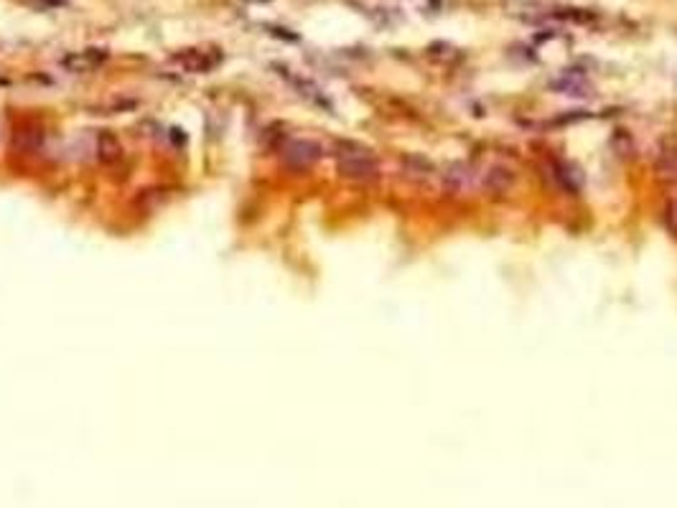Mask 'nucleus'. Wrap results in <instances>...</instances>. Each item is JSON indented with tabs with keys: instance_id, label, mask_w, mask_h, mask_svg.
Returning a JSON list of instances; mask_svg holds the SVG:
<instances>
[{
	"instance_id": "obj_1",
	"label": "nucleus",
	"mask_w": 677,
	"mask_h": 508,
	"mask_svg": "<svg viewBox=\"0 0 677 508\" xmlns=\"http://www.w3.org/2000/svg\"><path fill=\"white\" fill-rule=\"evenodd\" d=\"M334 157H336V168L344 178L359 180V183H369V180L380 178V163H377V157L372 155V151L362 148V145L336 143Z\"/></svg>"
},
{
	"instance_id": "obj_2",
	"label": "nucleus",
	"mask_w": 677,
	"mask_h": 508,
	"mask_svg": "<svg viewBox=\"0 0 677 508\" xmlns=\"http://www.w3.org/2000/svg\"><path fill=\"white\" fill-rule=\"evenodd\" d=\"M321 145L313 143V140H306V137H298V140H288L285 143V148H283V160H285V165H290V168H298V171H303V168H311L313 163H318V157H321Z\"/></svg>"
},
{
	"instance_id": "obj_3",
	"label": "nucleus",
	"mask_w": 677,
	"mask_h": 508,
	"mask_svg": "<svg viewBox=\"0 0 677 508\" xmlns=\"http://www.w3.org/2000/svg\"><path fill=\"white\" fill-rule=\"evenodd\" d=\"M176 64H181L186 72H209L219 64V54H209V51H199V49H188L181 51L173 56Z\"/></svg>"
},
{
	"instance_id": "obj_4",
	"label": "nucleus",
	"mask_w": 677,
	"mask_h": 508,
	"mask_svg": "<svg viewBox=\"0 0 677 508\" xmlns=\"http://www.w3.org/2000/svg\"><path fill=\"white\" fill-rule=\"evenodd\" d=\"M471 183H474V173H471V168L463 163L448 165V171L443 173V186H446V191H451V194H463V191L471 188Z\"/></svg>"
},
{
	"instance_id": "obj_5",
	"label": "nucleus",
	"mask_w": 677,
	"mask_h": 508,
	"mask_svg": "<svg viewBox=\"0 0 677 508\" xmlns=\"http://www.w3.org/2000/svg\"><path fill=\"white\" fill-rule=\"evenodd\" d=\"M512 183H514V173H512L509 168H505V165H494V168H489L482 178L484 191H489V194H507V191L512 188Z\"/></svg>"
},
{
	"instance_id": "obj_6",
	"label": "nucleus",
	"mask_w": 677,
	"mask_h": 508,
	"mask_svg": "<svg viewBox=\"0 0 677 508\" xmlns=\"http://www.w3.org/2000/svg\"><path fill=\"white\" fill-rule=\"evenodd\" d=\"M120 153H123V145H120V140H117L112 132L105 130V132L97 135V157H100L102 163H112V160H117Z\"/></svg>"
},
{
	"instance_id": "obj_7",
	"label": "nucleus",
	"mask_w": 677,
	"mask_h": 508,
	"mask_svg": "<svg viewBox=\"0 0 677 508\" xmlns=\"http://www.w3.org/2000/svg\"><path fill=\"white\" fill-rule=\"evenodd\" d=\"M100 61H105V54H100L97 49H87L82 56H69V59H66V66H69L72 72H84V69H92V66H97Z\"/></svg>"
},
{
	"instance_id": "obj_8",
	"label": "nucleus",
	"mask_w": 677,
	"mask_h": 508,
	"mask_svg": "<svg viewBox=\"0 0 677 508\" xmlns=\"http://www.w3.org/2000/svg\"><path fill=\"white\" fill-rule=\"evenodd\" d=\"M405 171H410V176H415V178H425L428 173H433V168L423 157H405Z\"/></svg>"
},
{
	"instance_id": "obj_9",
	"label": "nucleus",
	"mask_w": 677,
	"mask_h": 508,
	"mask_svg": "<svg viewBox=\"0 0 677 508\" xmlns=\"http://www.w3.org/2000/svg\"><path fill=\"white\" fill-rule=\"evenodd\" d=\"M660 171H662V176L677 178V151L662 153V157H660Z\"/></svg>"
},
{
	"instance_id": "obj_10",
	"label": "nucleus",
	"mask_w": 677,
	"mask_h": 508,
	"mask_svg": "<svg viewBox=\"0 0 677 508\" xmlns=\"http://www.w3.org/2000/svg\"><path fill=\"white\" fill-rule=\"evenodd\" d=\"M664 224H667L670 234L677 236V199H672L667 203V208H664Z\"/></svg>"
}]
</instances>
